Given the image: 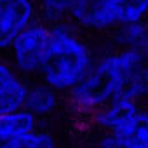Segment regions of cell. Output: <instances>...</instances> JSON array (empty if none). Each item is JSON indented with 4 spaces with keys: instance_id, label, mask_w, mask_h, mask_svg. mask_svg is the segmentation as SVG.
Wrapping results in <instances>:
<instances>
[{
    "instance_id": "cell-13",
    "label": "cell",
    "mask_w": 148,
    "mask_h": 148,
    "mask_svg": "<svg viewBox=\"0 0 148 148\" xmlns=\"http://www.w3.org/2000/svg\"><path fill=\"white\" fill-rule=\"evenodd\" d=\"M0 148H58V145H56V139L47 131L35 129L28 136H25V138H21L14 143L4 145Z\"/></svg>"
},
{
    "instance_id": "cell-6",
    "label": "cell",
    "mask_w": 148,
    "mask_h": 148,
    "mask_svg": "<svg viewBox=\"0 0 148 148\" xmlns=\"http://www.w3.org/2000/svg\"><path fill=\"white\" fill-rule=\"evenodd\" d=\"M28 84L25 75L9 63L0 59V113L25 108Z\"/></svg>"
},
{
    "instance_id": "cell-8",
    "label": "cell",
    "mask_w": 148,
    "mask_h": 148,
    "mask_svg": "<svg viewBox=\"0 0 148 148\" xmlns=\"http://www.w3.org/2000/svg\"><path fill=\"white\" fill-rule=\"evenodd\" d=\"M38 119L26 108L0 113V146L14 143L37 129Z\"/></svg>"
},
{
    "instance_id": "cell-15",
    "label": "cell",
    "mask_w": 148,
    "mask_h": 148,
    "mask_svg": "<svg viewBox=\"0 0 148 148\" xmlns=\"http://www.w3.org/2000/svg\"><path fill=\"white\" fill-rule=\"evenodd\" d=\"M94 148H120V145H119L117 139L108 132V134H105V136H101V138L98 139V143L94 145Z\"/></svg>"
},
{
    "instance_id": "cell-14",
    "label": "cell",
    "mask_w": 148,
    "mask_h": 148,
    "mask_svg": "<svg viewBox=\"0 0 148 148\" xmlns=\"http://www.w3.org/2000/svg\"><path fill=\"white\" fill-rule=\"evenodd\" d=\"M146 16H148V0H125L122 23L145 21Z\"/></svg>"
},
{
    "instance_id": "cell-5",
    "label": "cell",
    "mask_w": 148,
    "mask_h": 148,
    "mask_svg": "<svg viewBox=\"0 0 148 148\" xmlns=\"http://www.w3.org/2000/svg\"><path fill=\"white\" fill-rule=\"evenodd\" d=\"M35 0H0V51H5L12 38L37 21Z\"/></svg>"
},
{
    "instance_id": "cell-10",
    "label": "cell",
    "mask_w": 148,
    "mask_h": 148,
    "mask_svg": "<svg viewBox=\"0 0 148 148\" xmlns=\"http://www.w3.org/2000/svg\"><path fill=\"white\" fill-rule=\"evenodd\" d=\"M58 105H59V92L51 86H47L45 82H37L28 86L25 108L37 119L52 115Z\"/></svg>"
},
{
    "instance_id": "cell-7",
    "label": "cell",
    "mask_w": 148,
    "mask_h": 148,
    "mask_svg": "<svg viewBox=\"0 0 148 148\" xmlns=\"http://www.w3.org/2000/svg\"><path fill=\"white\" fill-rule=\"evenodd\" d=\"M139 110L138 99L129 96H119L110 101H106L103 106L92 112L94 122L99 129L106 132H113L119 125H122L129 117H132Z\"/></svg>"
},
{
    "instance_id": "cell-3",
    "label": "cell",
    "mask_w": 148,
    "mask_h": 148,
    "mask_svg": "<svg viewBox=\"0 0 148 148\" xmlns=\"http://www.w3.org/2000/svg\"><path fill=\"white\" fill-rule=\"evenodd\" d=\"M9 63L21 75H40L51 52V26L35 21L19 32L9 47Z\"/></svg>"
},
{
    "instance_id": "cell-11",
    "label": "cell",
    "mask_w": 148,
    "mask_h": 148,
    "mask_svg": "<svg viewBox=\"0 0 148 148\" xmlns=\"http://www.w3.org/2000/svg\"><path fill=\"white\" fill-rule=\"evenodd\" d=\"M115 40L119 44V49L131 51L148 59V25H145V21L119 25Z\"/></svg>"
},
{
    "instance_id": "cell-4",
    "label": "cell",
    "mask_w": 148,
    "mask_h": 148,
    "mask_svg": "<svg viewBox=\"0 0 148 148\" xmlns=\"http://www.w3.org/2000/svg\"><path fill=\"white\" fill-rule=\"evenodd\" d=\"M125 0H71L70 19L80 28L105 32L122 25Z\"/></svg>"
},
{
    "instance_id": "cell-2",
    "label": "cell",
    "mask_w": 148,
    "mask_h": 148,
    "mask_svg": "<svg viewBox=\"0 0 148 148\" xmlns=\"http://www.w3.org/2000/svg\"><path fill=\"white\" fill-rule=\"evenodd\" d=\"M94 63L92 51L66 23L51 26V52L40 73L42 82L58 92H70Z\"/></svg>"
},
{
    "instance_id": "cell-12",
    "label": "cell",
    "mask_w": 148,
    "mask_h": 148,
    "mask_svg": "<svg viewBox=\"0 0 148 148\" xmlns=\"http://www.w3.org/2000/svg\"><path fill=\"white\" fill-rule=\"evenodd\" d=\"M70 5L71 0H37L38 12L51 25L66 23L70 19Z\"/></svg>"
},
{
    "instance_id": "cell-1",
    "label": "cell",
    "mask_w": 148,
    "mask_h": 148,
    "mask_svg": "<svg viewBox=\"0 0 148 148\" xmlns=\"http://www.w3.org/2000/svg\"><path fill=\"white\" fill-rule=\"evenodd\" d=\"M146 61L143 56L124 49L94 59L86 77L68 92L71 106L79 112L92 113L119 96L143 98L148 92Z\"/></svg>"
},
{
    "instance_id": "cell-9",
    "label": "cell",
    "mask_w": 148,
    "mask_h": 148,
    "mask_svg": "<svg viewBox=\"0 0 148 148\" xmlns=\"http://www.w3.org/2000/svg\"><path fill=\"white\" fill-rule=\"evenodd\" d=\"M110 134L120 148H148V112L138 110Z\"/></svg>"
}]
</instances>
